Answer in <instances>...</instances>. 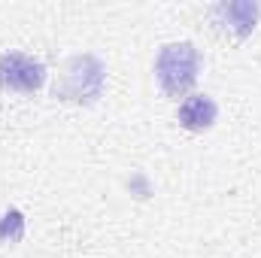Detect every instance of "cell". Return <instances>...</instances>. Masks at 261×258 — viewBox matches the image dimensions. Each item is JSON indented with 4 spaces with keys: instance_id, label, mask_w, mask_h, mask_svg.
<instances>
[{
    "instance_id": "277c9868",
    "label": "cell",
    "mask_w": 261,
    "mask_h": 258,
    "mask_svg": "<svg viewBox=\"0 0 261 258\" xmlns=\"http://www.w3.org/2000/svg\"><path fill=\"white\" fill-rule=\"evenodd\" d=\"M261 18V6L255 0H222L213 6V21L237 40H246Z\"/></svg>"
},
{
    "instance_id": "7a4b0ae2",
    "label": "cell",
    "mask_w": 261,
    "mask_h": 258,
    "mask_svg": "<svg viewBox=\"0 0 261 258\" xmlns=\"http://www.w3.org/2000/svg\"><path fill=\"white\" fill-rule=\"evenodd\" d=\"M200 64H203L200 49L192 40L164 43L155 55V79L167 97L179 100V97L192 94L197 76H200Z\"/></svg>"
},
{
    "instance_id": "52a82bcc",
    "label": "cell",
    "mask_w": 261,
    "mask_h": 258,
    "mask_svg": "<svg viewBox=\"0 0 261 258\" xmlns=\"http://www.w3.org/2000/svg\"><path fill=\"white\" fill-rule=\"evenodd\" d=\"M128 189L137 194V197H149V194H152V186H149V179H146L143 173H134V176H130Z\"/></svg>"
},
{
    "instance_id": "8992f818",
    "label": "cell",
    "mask_w": 261,
    "mask_h": 258,
    "mask_svg": "<svg viewBox=\"0 0 261 258\" xmlns=\"http://www.w3.org/2000/svg\"><path fill=\"white\" fill-rule=\"evenodd\" d=\"M24 231H28V219H24V213L21 210H6V213H0V246H6V243H18L21 237H24Z\"/></svg>"
},
{
    "instance_id": "3957f363",
    "label": "cell",
    "mask_w": 261,
    "mask_h": 258,
    "mask_svg": "<svg viewBox=\"0 0 261 258\" xmlns=\"http://www.w3.org/2000/svg\"><path fill=\"white\" fill-rule=\"evenodd\" d=\"M46 82V64L28 52H3L0 55V88L15 94H34Z\"/></svg>"
},
{
    "instance_id": "6da1fadb",
    "label": "cell",
    "mask_w": 261,
    "mask_h": 258,
    "mask_svg": "<svg viewBox=\"0 0 261 258\" xmlns=\"http://www.w3.org/2000/svg\"><path fill=\"white\" fill-rule=\"evenodd\" d=\"M103 85H107L103 61L91 52H79L58 67L55 82H52V97L64 104H76V107H91L100 100Z\"/></svg>"
},
{
    "instance_id": "5b68a950",
    "label": "cell",
    "mask_w": 261,
    "mask_h": 258,
    "mask_svg": "<svg viewBox=\"0 0 261 258\" xmlns=\"http://www.w3.org/2000/svg\"><path fill=\"white\" fill-rule=\"evenodd\" d=\"M216 119H219V104L210 94H189L176 107V122L192 134L210 131L216 125Z\"/></svg>"
}]
</instances>
